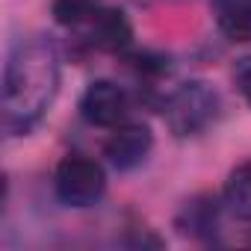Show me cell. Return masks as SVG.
<instances>
[{
    "label": "cell",
    "mask_w": 251,
    "mask_h": 251,
    "mask_svg": "<svg viewBox=\"0 0 251 251\" xmlns=\"http://www.w3.org/2000/svg\"><path fill=\"white\" fill-rule=\"evenodd\" d=\"M59 86V59L48 39H30L15 48L3 71V127L27 133L45 115Z\"/></svg>",
    "instance_id": "obj_1"
},
{
    "label": "cell",
    "mask_w": 251,
    "mask_h": 251,
    "mask_svg": "<svg viewBox=\"0 0 251 251\" xmlns=\"http://www.w3.org/2000/svg\"><path fill=\"white\" fill-rule=\"evenodd\" d=\"M163 115L175 136H180V139L198 136L219 118V95L213 86H207L201 80H189L169 95Z\"/></svg>",
    "instance_id": "obj_2"
},
{
    "label": "cell",
    "mask_w": 251,
    "mask_h": 251,
    "mask_svg": "<svg viewBox=\"0 0 251 251\" xmlns=\"http://www.w3.org/2000/svg\"><path fill=\"white\" fill-rule=\"evenodd\" d=\"M106 189V175L100 163L71 154L53 172V192L65 207H92Z\"/></svg>",
    "instance_id": "obj_3"
},
{
    "label": "cell",
    "mask_w": 251,
    "mask_h": 251,
    "mask_svg": "<svg viewBox=\"0 0 251 251\" xmlns=\"http://www.w3.org/2000/svg\"><path fill=\"white\" fill-rule=\"evenodd\" d=\"M80 115L95 127H118L127 118V95L112 80H95L80 98Z\"/></svg>",
    "instance_id": "obj_4"
},
{
    "label": "cell",
    "mask_w": 251,
    "mask_h": 251,
    "mask_svg": "<svg viewBox=\"0 0 251 251\" xmlns=\"http://www.w3.org/2000/svg\"><path fill=\"white\" fill-rule=\"evenodd\" d=\"M151 145H154V136L145 124H118V127H112L103 145V154L118 172H130L145 163V157L151 154Z\"/></svg>",
    "instance_id": "obj_5"
},
{
    "label": "cell",
    "mask_w": 251,
    "mask_h": 251,
    "mask_svg": "<svg viewBox=\"0 0 251 251\" xmlns=\"http://www.w3.org/2000/svg\"><path fill=\"white\" fill-rule=\"evenodd\" d=\"M89 39L100 50L118 53L133 42V27L121 9H100V12H92L89 18Z\"/></svg>",
    "instance_id": "obj_6"
},
{
    "label": "cell",
    "mask_w": 251,
    "mask_h": 251,
    "mask_svg": "<svg viewBox=\"0 0 251 251\" xmlns=\"http://www.w3.org/2000/svg\"><path fill=\"white\" fill-rule=\"evenodd\" d=\"M210 6L230 42H251V0H210Z\"/></svg>",
    "instance_id": "obj_7"
},
{
    "label": "cell",
    "mask_w": 251,
    "mask_h": 251,
    "mask_svg": "<svg viewBox=\"0 0 251 251\" xmlns=\"http://www.w3.org/2000/svg\"><path fill=\"white\" fill-rule=\"evenodd\" d=\"M225 204L236 219L251 222V160L230 172L225 183Z\"/></svg>",
    "instance_id": "obj_8"
},
{
    "label": "cell",
    "mask_w": 251,
    "mask_h": 251,
    "mask_svg": "<svg viewBox=\"0 0 251 251\" xmlns=\"http://www.w3.org/2000/svg\"><path fill=\"white\" fill-rule=\"evenodd\" d=\"M177 225H180L183 233H192V236L207 233V230L216 225V201H210V198L186 201L183 213L177 216Z\"/></svg>",
    "instance_id": "obj_9"
},
{
    "label": "cell",
    "mask_w": 251,
    "mask_h": 251,
    "mask_svg": "<svg viewBox=\"0 0 251 251\" xmlns=\"http://www.w3.org/2000/svg\"><path fill=\"white\" fill-rule=\"evenodd\" d=\"M50 12L53 21L62 27H77L92 18L95 12V0H50Z\"/></svg>",
    "instance_id": "obj_10"
},
{
    "label": "cell",
    "mask_w": 251,
    "mask_h": 251,
    "mask_svg": "<svg viewBox=\"0 0 251 251\" xmlns=\"http://www.w3.org/2000/svg\"><path fill=\"white\" fill-rule=\"evenodd\" d=\"M233 80H236V89L242 92V98L251 103V56L239 59V65L233 68Z\"/></svg>",
    "instance_id": "obj_11"
}]
</instances>
